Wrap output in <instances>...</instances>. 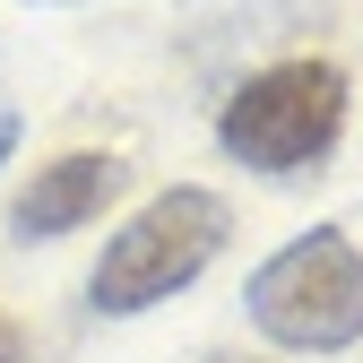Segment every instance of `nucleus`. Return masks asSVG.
<instances>
[{"instance_id":"nucleus-1","label":"nucleus","mask_w":363,"mask_h":363,"mask_svg":"<svg viewBox=\"0 0 363 363\" xmlns=\"http://www.w3.org/2000/svg\"><path fill=\"white\" fill-rule=\"evenodd\" d=\"M251 320L286 354H346L363 337V251L329 225L294 234L251 277Z\"/></svg>"},{"instance_id":"nucleus-2","label":"nucleus","mask_w":363,"mask_h":363,"mask_svg":"<svg viewBox=\"0 0 363 363\" xmlns=\"http://www.w3.org/2000/svg\"><path fill=\"white\" fill-rule=\"evenodd\" d=\"M216 251H225V199L199 191V182H173L104 242L86 294H96V311H147V303L182 294Z\"/></svg>"},{"instance_id":"nucleus-3","label":"nucleus","mask_w":363,"mask_h":363,"mask_svg":"<svg viewBox=\"0 0 363 363\" xmlns=\"http://www.w3.org/2000/svg\"><path fill=\"white\" fill-rule=\"evenodd\" d=\"M346 130V78L337 61H277L242 78V96L216 113L225 156H242L259 173H303L311 156H329Z\"/></svg>"},{"instance_id":"nucleus-4","label":"nucleus","mask_w":363,"mask_h":363,"mask_svg":"<svg viewBox=\"0 0 363 363\" xmlns=\"http://www.w3.org/2000/svg\"><path fill=\"white\" fill-rule=\"evenodd\" d=\"M121 182H130L121 156H96V147L52 156V164H35V182L9 199V234H18V242H52V234H69V225L104 216V208L121 199Z\"/></svg>"},{"instance_id":"nucleus-5","label":"nucleus","mask_w":363,"mask_h":363,"mask_svg":"<svg viewBox=\"0 0 363 363\" xmlns=\"http://www.w3.org/2000/svg\"><path fill=\"white\" fill-rule=\"evenodd\" d=\"M0 363H18V329H9V311H0Z\"/></svg>"},{"instance_id":"nucleus-6","label":"nucleus","mask_w":363,"mask_h":363,"mask_svg":"<svg viewBox=\"0 0 363 363\" xmlns=\"http://www.w3.org/2000/svg\"><path fill=\"white\" fill-rule=\"evenodd\" d=\"M9 147H18V121H0V164H9Z\"/></svg>"}]
</instances>
